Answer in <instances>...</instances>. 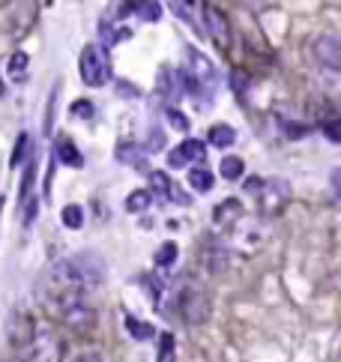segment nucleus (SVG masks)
Instances as JSON below:
<instances>
[{
	"mask_svg": "<svg viewBox=\"0 0 341 362\" xmlns=\"http://www.w3.org/2000/svg\"><path fill=\"white\" fill-rule=\"evenodd\" d=\"M170 350H174V336H170V332H162V339H159V362H165L170 356Z\"/></svg>",
	"mask_w": 341,
	"mask_h": 362,
	"instance_id": "nucleus-28",
	"label": "nucleus"
},
{
	"mask_svg": "<svg viewBox=\"0 0 341 362\" xmlns=\"http://www.w3.org/2000/svg\"><path fill=\"white\" fill-rule=\"evenodd\" d=\"M206 141L219 150H228V147H233V141H237V132H233V126H228V123H215L210 135H206Z\"/></svg>",
	"mask_w": 341,
	"mask_h": 362,
	"instance_id": "nucleus-15",
	"label": "nucleus"
},
{
	"mask_svg": "<svg viewBox=\"0 0 341 362\" xmlns=\"http://www.w3.org/2000/svg\"><path fill=\"white\" fill-rule=\"evenodd\" d=\"M284 135H287V138H305V135H309V126H302V123H284Z\"/></svg>",
	"mask_w": 341,
	"mask_h": 362,
	"instance_id": "nucleus-30",
	"label": "nucleus"
},
{
	"mask_svg": "<svg viewBox=\"0 0 341 362\" xmlns=\"http://www.w3.org/2000/svg\"><path fill=\"white\" fill-rule=\"evenodd\" d=\"M150 204H153V195L147 189H135V192L126 198V210L129 213H144V210H150Z\"/></svg>",
	"mask_w": 341,
	"mask_h": 362,
	"instance_id": "nucleus-22",
	"label": "nucleus"
},
{
	"mask_svg": "<svg viewBox=\"0 0 341 362\" xmlns=\"http://www.w3.org/2000/svg\"><path fill=\"white\" fill-rule=\"evenodd\" d=\"M69 362H102V356L93 354V350H81V354H75Z\"/></svg>",
	"mask_w": 341,
	"mask_h": 362,
	"instance_id": "nucleus-32",
	"label": "nucleus"
},
{
	"mask_svg": "<svg viewBox=\"0 0 341 362\" xmlns=\"http://www.w3.org/2000/svg\"><path fill=\"white\" fill-rule=\"evenodd\" d=\"M323 132H327V138H329V141H341V135H338V123H327V126H323Z\"/></svg>",
	"mask_w": 341,
	"mask_h": 362,
	"instance_id": "nucleus-33",
	"label": "nucleus"
},
{
	"mask_svg": "<svg viewBox=\"0 0 341 362\" xmlns=\"http://www.w3.org/2000/svg\"><path fill=\"white\" fill-rule=\"evenodd\" d=\"M135 9L144 21H159L162 18V3H135Z\"/></svg>",
	"mask_w": 341,
	"mask_h": 362,
	"instance_id": "nucleus-26",
	"label": "nucleus"
},
{
	"mask_svg": "<svg viewBox=\"0 0 341 362\" xmlns=\"http://www.w3.org/2000/svg\"><path fill=\"white\" fill-rule=\"evenodd\" d=\"M204 264H206V269H210L213 276L224 273V269H228V249H222V246H210V249L204 251Z\"/></svg>",
	"mask_w": 341,
	"mask_h": 362,
	"instance_id": "nucleus-16",
	"label": "nucleus"
},
{
	"mask_svg": "<svg viewBox=\"0 0 341 362\" xmlns=\"http://www.w3.org/2000/svg\"><path fill=\"white\" fill-rule=\"evenodd\" d=\"M105 276H108V264L96 251H78L72 258L54 260L48 267V273H45V287H51L48 296H57L66 291L87 294V291L102 287Z\"/></svg>",
	"mask_w": 341,
	"mask_h": 362,
	"instance_id": "nucleus-1",
	"label": "nucleus"
},
{
	"mask_svg": "<svg viewBox=\"0 0 341 362\" xmlns=\"http://www.w3.org/2000/svg\"><path fill=\"white\" fill-rule=\"evenodd\" d=\"M78 72H81V81L87 87H105L111 81V60H108V48L102 45H84L81 48V57H78Z\"/></svg>",
	"mask_w": 341,
	"mask_h": 362,
	"instance_id": "nucleus-3",
	"label": "nucleus"
},
{
	"mask_svg": "<svg viewBox=\"0 0 341 362\" xmlns=\"http://www.w3.org/2000/svg\"><path fill=\"white\" fill-rule=\"evenodd\" d=\"M144 156H147V150L138 147V144H132V141H126L117 147V162L120 165H132V168H147V162H144Z\"/></svg>",
	"mask_w": 341,
	"mask_h": 362,
	"instance_id": "nucleus-13",
	"label": "nucleus"
},
{
	"mask_svg": "<svg viewBox=\"0 0 341 362\" xmlns=\"http://www.w3.org/2000/svg\"><path fill=\"white\" fill-rule=\"evenodd\" d=\"M123 327H126V332H129V336H132L135 341H147V339L156 336L153 323H144V321L135 318V314H126V318H123Z\"/></svg>",
	"mask_w": 341,
	"mask_h": 362,
	"instance_id": "nucleus-17",
	"label": "nucleus"
},
{
	"mask_svg": "<svg viewBox=\"0 0 341 362\" xmlns=\"http://www.w3.org/2000/svg\"><path fill=\"white\" fill-rule=\"evenodd\" d=\"M33 318L27 312H12V318H9V341H12L15 347H30L33 341Z\"/></svg>",
	"mask_w": 341,
	"mask_h": 362,
	"instance_id": "nucleus-9",
	"label": "nucleus"
},
{
	"mask_svg": "<svg viewBox=\"0 0 341 362\" xmlns=\"http://www.w3.org/2000/svg\"><path fill=\"white\" fill-rule=\"evenodd\" d=\"M54 156H60L63 165H72V168H81V165H84V159H81V150H78L72 141H60Z\"/></svg>",
	"mask_w": 341,
	"mask_h": 362,
	"instance_id": "nucleus-20",
	"label": "nucleus"
},
{
	"mask_svg": "<svg viewBox=\"0 0 341 362\" xmlns=\"http://www.w3.org/2000/svg\"><path fill=\"white\" fill-rule=\"evenodd\" d=\"M206 156V144L197 138H186L183 144H177L174 150L168 153V168H186L188 162H204Z\"/></svg>",
	"mask_w": 341,
	"mask_h": 362,
	"instance_id": "nucleus-7",
	"label": "nucleus"
},
{
	"mask_svg": "<svg viewBox=\"0 0 341 362\" xmlns=\"http://www.w3.org/2000/svg\"><path fill=\"white\" fill-rule=\"evenodd\" d=\"M3 93H6V84H3V75H0V99H3Z\"/></svg>",
	"mask_w": 341,
	"mask_h": 362,
	"instance_id": "nucleus-35",
	"label": "nucleus"
},
{
	"mask_svg": "<svg viewBox=\"0 0 341 362\" xmlns=\"http://www.w3.org/2000/svg\"><path fill=\"white\" fill-rule=\"evenodd\" d=\"M51 303H54V309H57L60 321L69 323V327H90V323H93V309H90L84 294L66 291V294L51 296Z\"/></svg>",
	"mask_w": 341,
	"mask_h": 362,
	"instance_id": "nucleus-5",
	"label": "nucleus"
},
{
	"mask_svg": "<svg viewBox=\"0 0 341 362\" xmlns=\"http://www.w3.org/2000/svg\"><path fill=\"white\" fill-rule=\"evenodd\" d=\"M6 362H21V359H6Z\"/></svg>",
	"mask_w": 341,
	"mask_h": 362,
	"instance_id": "nucleus-36",
	"label": "nucleus"
},
{
	"mask_svg": "<svg viewBox=\"0 0 341 362\" xmlns=\"http://www.w3.org/2000/svg\"><path fill=\"white\" fill-rule=\"evenodd\" d=\"M177 309H179V318H183L188 327H201V323L210 321V294H206L201 285H186L183 291H179Z\"/></svg>",
	"mask_w": 341,
	"mask_h": 362,
	"instance_id": "nucleus-4",
	"label": "nucleus"
},
{
	"mask_svg": "<svg viewBox=\"0 0 341 362\" xmlns=\"http://www.w3.org/2000/svg\"><path fill=\"white\" fill-rule=\"evenodd\" d=\"M192 81H197V84H204V87H213V81H215V69H213V63L204 57V54H197L195 48H188V72H186Z\"/></svg>",
	"mask_w": 341,
	"mask_h": 362,
	"instance_id": "nucleus-11",
	"label": "nucleus"
},
{
	"mask_svg": "<svg viewBox=\"0 0 341 362\" xmlns=\"http://www.w3.org/2000/svg\"><path fill=\"white\" fill-rule=\"evenodd\" d=\"M314 57L323 69H329L332 75L341 69V42L338 36H320L318 42H314Z\"/></svg>",
	"mask_w": 341,
	"mask_h": 362,
	"instance_id": "nucleus-8",
	"label": "nucleus"
},
{
	"mask_svg": "<svg viewBox=\"0 0 341 362\" xmlns=\"http://www.w3.org/2000/svg\"><path fill=\"white\" fill-rule=\"evenodd\" d=\"M204 24H206V33L213 36L222 48H228L231 42V27H228V18H224L215 6H204Z\"/></svg>",
	"mask_w": 341,
	"mask_h": 362,
	"instance_id": "nucleus-10",
	"label": "nucleus"
},
{
	"mask_svg": "<svg viewBox=\"0 0 341 362\" xmlns=\"http://www.w3.org/2000/svg\"><path fill=\"white\" fill-rule=\"evenodd\" d=\"M72 114L75 117H93V102H87V99H81V102L72 105Z\"/></svg>",
	"mask_w": 341,
	"mask_h": 362,
	"instance_id": "nucleus-31",
	"label": "nucleus"
},
{
	"mask_svg": "<svg viewBox=\"0 0 341 362\" xmlns=\"http://www.w3.org/2000/svg\"><path fill=\"white\" fill-rule=\"evenodd\" d=\"M30 362H60V339L54 336L51 327H42L33 332Z\"/></svg>",
	"mask_w": 341,
	"mask_h": 362,
	"instance_id": "nucleus-6",
	"label": "nucleus"
},
{
	"mask_svg": "<svg viewBox=\"0 0 341 362\" xmlns=\"http://www.w3.org/2000/svg\"><path fill=\"white\" fill-rule=\"evenodd\" d=\"M177 242H162V246H159V251H156V258H153V260H156V267H170V264H174V260H177Z\"/></svg>",
	"mask_w": 341,
	"mask_h": 362,
	"instance_id": "nucleus-23",
	"label": "nucleus"
},
{
	"mask_svg": "<svg viewBox=\"0 0 341 362\" xmlns=\"http://www.w3.org/2000/svg\"><path fill=\"white\" fill-rule=\"evenodd\" d=\"M162 144H165V138H162V132H159V129H153V141H150V150H159Z\"/></svg>",
	"mask_w": 341,
	"mask_h": 362,
	"instance_id": "nucleus-34",
	"label": "nucleus"
},
{
	"mask_svg": "<svg viewBox=\"0 0 341 362\" xmlns=\"http://www.w3.org/2000/svg\"><path fill=\"white\" fill-rule=\"evenodd\" d=\"M27 54L24 51H15L12 57H9V75H12L15 81H24V72H27Z\"/></svg>",
	"mask_w": 341,
	"mask_h": 362,
	"instance_id": "nucleus-24",
	"label": "nucleus"
},
{
	"mask_svg": "<svg viewBox=\"0 0 341 362\" xmlns=\"http://www.w3.org/2000/svg\"><path fill=\"white\" fill-rule=\"evenodd\" d=\"M242 219V204L237 198H224L222 204L213 207V222L219 225V228H233Z\"/></svg>",
	"mask_w": 341,
	"mask_h": 362,
	"instance_id": "nucleus-12",
	"label": "nucleus"
},
{
	"mask_svg": "<svg viewBox=\"0 0 341 362\" xmlns=\"http://www.w3.org/2000/svg\"><path fill=\"white\" fill-rule=\"evenodd\" d=\"M147 192L165 198V201H170V198H179V192L170 186V180H168L165 171H150V189H147Z\"/></svg>",
	"mask_w": 341,
	"mask_h": 362,
	"instance_id": "nucleus-14",
	"label": "nucleus"
},
{
	"mask_svg": "<svg viewBox=\"0 0 341 362\" xmlns=\"http://www.w3.org/2000/svg\"><path fill=\"white\" fill-rule=\"evenodd\" d=\"M174 15H177V18H183V21H188L192 27H197L195 15H192V6H188V3H174Z\"/></svg>",
	"mask_w": 341,
	"mask_h": 362,
	"instance_id": "nucleus-29",
	"label": "nucleus"
},
{
	"mask_svg": "<svg viewBox=\"0 0 341 362\" xmlns=\"http://www.w3.org/2000/svg\"><path fill=\"white\" fill-rule=\"evenodd\" d=\"M27 147H33V144H30V135H21V138H18V144H15V150H12V168H18V165H21V162L27 159Z\"/></svg>",
	"mask_w": 341,
	"mask_h": 362,
	"instance_id": "nucleus-25",
	"label": "nucleus"
},
{
	"mask_svg": "<svg viewBox=\"0 0 341 362\" xmlns=\"http://www.w3.org/2000/svg\"><path fill=\"white\" fill-rule=\"evenodd\" d=\"M213 174L206 168H192L188 171V189H192V192H197V195H206L213 189Z\"/></svg>",
	"mask_w": 341,
	"mask_h": 362,
	"instance_id": "nucleus-18",
	"label": "nucleus"
},
{
	"mask_svg": "<svg viewBox=\"0 0 341 362\" xmlns=\"http://www.w3.org/2000/svg\"><path fill=\"white\" fill-rule=\"evenodd\" d=\"M242 171H246V165H242V159L240 156H222V162H219V174H222V180H240L242 177Z\"/></svg>",
	"mask_w": 341,
	"mask_h": 362,
	"instance_id": "nucleus-19",
	"label": "nucleus"
},
{
	"mask_svg": "<svg viewBox=\"0 0 341 362\" xmlns=\"http://www.w3.org/2000/svg\"><path fill=\"white\" fill-rule=\"evenodd\" d=\"M168 123L177 126L179 132H188V117L183 111H177V108H168Z\"/></svg>",
	"mask_w": 341,
	"mask_h": 362,
	"instance_id": "nucleus-27",
	"label": "nucleus"
},
{
	"mask_svg": "<svg viewBox=\"0 0 341 362\" xmlns=\"http://www.w3.org/2000/svg\"><path fill=\"white\" fill-rule=\"evenodd\" d=\"M246 195L257 204L260 213H278L291 198V186L282 177H249L246 180Z\"/></svg>",
	"mask_w": 341,
	"mask_h": 362,
	"instance_id": "nucleus-2",
	"label": "nucleus"
},
{
	"mask_svg": "<svg viewBox=\"0 0 341 362\" xmlns=\"http://www.w3.org/2000/svg\"><path fill=\"white\" fill-rule=\"evenodd\" d=\"M60 222H63V228L78 231L81 225H84V210H81L78 204H66V207L60 210Z\"/></svg>",
	"mask_w": 341,
	"mask_h": 362,
	"instance_id": "nucleus-21",
	"label": "nucleus"
}]
</instances>
